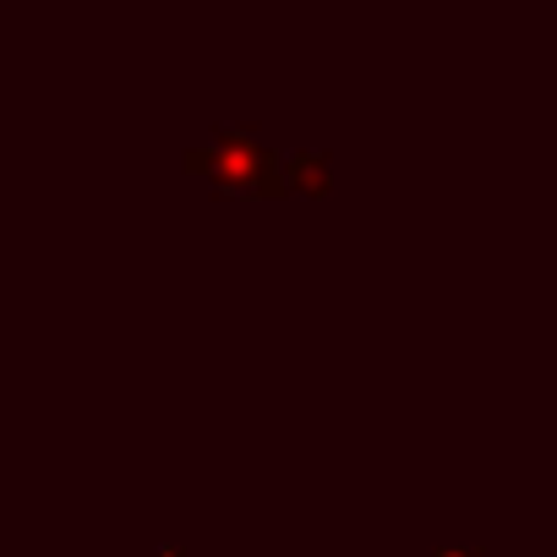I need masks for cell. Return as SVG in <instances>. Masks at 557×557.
Listing matches in <instances>:
<instances>
[{
  "label": "cell",
  "instance_id": "cell-1",
  "mask_svg": "<svg viewBox=\"0 0 557 557\" xmlns=\"http://www.w3.org/2000/svg\"><path fill=\"white\" fill-rule=\"evenodd\" d=\"M191 170H202L219 191H246V197H278V153L257 143V126H213L208 143H191L181 153Z\"/></svg>",
  "mask_w": 557,
  "mask_h": 557
},
{
  "label": "cell",
  "instance_id": "cell-2",
  "mask_svg": "<svg viewBox=\"0 0 557 557\" xmlns=\"http://www.w3.org/2000/svg\"><path fill=\"white\" fill-rule=\"evenodd\" d=\"M278 181H285V191H290V186H296V191H323V186L334 181V153L301 143V148H290L285 159H278Z\"/></svg>",
  "mask_w": 557,
  "mask_h": 557
},
{
  "label": "cell",
  "instance_id": "cell-3",
  "mask_svg": "<svg viewBox=\"0 0 557 557\" xmlns=\"http://www.w3.org/2000/svg\"><path fill=\"white\" fill-rule=\"evenodd\" d=\"M432 557H481V552H475V546H437Z\"/></svg>",
  "mask_w": 557,
  "mask_h": 557
},
{
  "label": "cell",
  "instance_id": "cell-4",
  "mask_svg": "<svg viewBox=\"0 0 557 557\" xmlns=\"http://www.w3.org/2000/svg\"><path fill=\"white\" fill-rule=\"evenodd\" d=\"M159 557H186V552H181V546L170 541V546H159Z\"/></svg>",
  "mask_w": 557,
  "mask_h": 557
}]
</instances>
